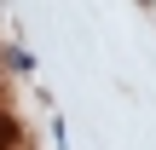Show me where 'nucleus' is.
I'll return each mask as SVG.
<instances>
[{"mask_svg":"<svg viewBox=\"0 0 156 150\" xmlns=\"http://www.w3.org/2000/svg\"><path fill=\"white\" fill-rule=\"evenodd\" d=\"M12 139H17V127H12V121H0V150L12 145Z\"/></svg>","mask_w":156,"mask_h":150,"instance_id":"1","label":"nucleus"}]
</instances>
